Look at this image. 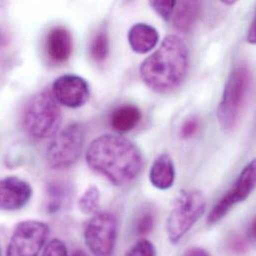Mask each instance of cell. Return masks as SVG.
Segmentation results:
<instances>
[{"label":"cell","instance_id":"23","mask_svg":"<svg viewBox=\"0 0 256 256\" xmlns=\"http://www.w3.org/2000/svg\"><path fill=\"white\" fill-rule=\"evenodd\" d=\"M41 256H68L65 244L61 240H51L44 248Z\"/></svg>","mask_w":256,"mask_h":256},{"label":"cell","instance_id":"19","mask_svg":"<svg viewBox=\"0 0 256 256\" xmlns=\"http://www.w3.org/2000/svg\"><path fill=\"white\" fill-rule=\"evenodd\" d=\"M109 52L110 44L108 33L106 30H101L94 36L91 41L90 56L95 62L102 63L109 56Z\"/></svg>","mask_w":256,"mask_h":256},{"label":"cell","instance_id":"1","mask_svg":"<svg viewBox=\"0 0 256 256\" xmlns=\"http://www.w3.org/2000/svg\"><path fill=\"white\" fill-rule=\"evenodd\" d=\"M86 162L91 170L116 186L134 182L144 164L142 154L132 140L110 134L100 136L90 144Z\"/></svg>","mask_w":256,"mask_h":256},{"label":"cell","instance_id":"30","mask_svg":"<svg viewBox=\"0 0 256 256\" xmlns=\"http://www.w3.org/2000/svg\"><path fill=\"white\" fill-rule=\"evenodd\" d=\"M222 3L228 4V5H232V4H234V3H236V1H232V2H230H230H228V1H222Z\"/></svg>","mask_w":256,"mask_h":256},{"label":"cell","instance_id":"14","mask_svg":"<svg viewBox=\"0 0 256 256\" xmlns=\"http://www.w3.org/2000/svg\"><path fill=\"white\" fill-rule=\"evenodd\" d=\"M130 48L138 54H146L152 50L158 42V33L152 25L136 23L128 30Z\"/></svg>","mask_w":256,"mask_h":256},{"label":"cell","instance_id":"2","mask_svg":"<svg viewBox=\"0 0 256 256\" xmlns=\"http://www.w3.org/2000/svg\"><path fill=\"white\" fill-rule=\"evenodd\" d=\"M188 65L190 52L186 44L180 37L168 35L160 48L142 63L140 76L152 91L166 94L182 84Z\"/></svg>","mask_w":256,"mask_h":256},{"label":"cell","instance_id":"9","mask_svg":"<svg viewBox=\"0 0 256 256\" xmlns=\"http://www.w3.org/2000/svg\"><path fill=\"white\" fill-rule=\"evenodd\" d=\"M256 160L244 166L234 186L218 200L210 210L208 222L216 224L220 222L232 208L244 202L256 188Z\"/></svg>","mask_w":256,"mask_h":256},{"label":"cell","instance_id":"27","mask_svg":"<svg viewBox=\"0 0 256 256\" xmlns=\"http://www.w3.org/2000/svg\"><path fill=\"white\" fill-rule=\"evenodd\" d=\"M248 41L250 43V44H256V18H254L252 24H250V30H248Z\"/></svg>","mask_w":256,"mask_h":256},{"label":"cell","instance_id":"17","mask_svg":"<svg viewBox=\"0 0 256 256\" xmlns=\"http://www.w3.org/2000/svg\"><path fill=\"white\" fill-rule=\"evenodd\" d=\"M156 212L152 206L142 204L138 210L134 220V234L140 236H144L150 234L156 224Z\"/></svg>","mask_w":256,"mask_h":256},{"label":"cell","instance_id":"10","mask_svg":"<svg viewBox=\"0 0 256 256\" xmlns=\"http://www.w3.org/2000/svg\"><path fill=\"white\" fill-rule=\"evenodd\" d=\"M52 93L59 104L68 108H80L89 100L90 89L87 81L77 75L67 74L57 78Z\"/></svg>","mask_w":256,"mask_h":256},{"label":"cell","instance_id":"12","mask_svg":"<svg viewBox=\"0 0 256 256\" xmlns=\"http://www.w3.org/2000/svg\"><path fill=\"white\" fill-rule=\"evenodd\" d=\"M45 49L47 56L52 62H66L73 50V39L70 31L62 26L51 29L47 35Z\"/></svg>","mask_w":256,"mask_h":256},{"label":"cell","instance_id":"16","mask_svg":"<svg viewBox=\"0 0 256 256\" xmlns=\"http://www.w3.org/2000/svg\"><path fill=\"white\" fill-rule=\"evenodd\" d=\"M142 120L140 110L132 104H124L117 107L111 114V127L118 132H128L136 128Z\"/></svg>","mask_w":256,"mask_h":256},{"label":"cell","instance_id":"3","mask_svg":"<svg viewBox=\"0 0 256 256\" xmlns=\"http://www.w3.org/2000/svg\"><path fill=\"white\" fill-rule=\"evenodd\" d=\"M252 84V73L246 64H238L230 72L222 101L218 108V120L222 128L232 132L238 126L246 106Z\"/></svg>","mask_w":256,"mask_h":256},{"label":"cell","instance_id":"18","mask_svg":"<svg viewBox=\"0 0 256 256\" xmlns=\"http://www.w3.org/2000/svg\"><path fill=\"white\" fill-rule=\"evenodd\" d=\"M47 204L46 208L49 212L60 210L68 196V190L62 182H53L47 186Z\"/></svg>","mask_w":256,"mask_h":256},{"label":"cell","instance_id":"11","mask_svg":"<svg viewBox=\"0 0 256 256\" xmlns=\"http://www.w3.org/2000/svg\"><path fill=\"white\" fill-rule=\"evenodd\" d=\"M33 190L29 182L16 176L0 180V210L14 212L24 208L30 200Z\"/></svg>","mask_w":256,"mask_h":256},{"label":"cell","instance_id":"20","mask_svg":"<svg viewBox=\"0 0 256 256\" xmlns=\"http://www.w3.org/2000/svg\"><path fill=\"white\" fill-rule=\"evenodd\" d=\"M101 194L97 186H89L79 200L80 210L87 216H94L100 210Z\"/></svg>","mask_w":256,"mask_h":256},{"label":"cell","instance_id":"4","mask_svg":"<svg viewBox=\"0 0 256 256\" xmlns=\"http://www.w3.org/2000/svg\"><path fill=\"white\" fill-rule=\"evenodd\" d=\"M206 210V198L198 188L182 190L172 204L166 224L168 242L178 244Z\"/></svg>","mask_w":256,"mask_h":256},{"label":"cell","instance_id":"8","mask_svg":"<svg viewBox=\"0 0 256 256\" xmlns=\"http://www.w3.org/2000/svg\"><path fill=\"white\" fill-rule=\"evenodd\" d=\"M49 226L39 220L19 222L10 238L6 256H38L49 236Z\"/></svg>","mask_w":256,"mask_h":256},{"label":"cell","instance_id":"7","mask_svg":"<svg viewBox=\"0 0 256 256\" xmlns=\"http://www.w3.org/2000/svg\"><path fill=\"white\" fill-rule=\"evenodd\" d=\"M117 236L118 220L112 212H98L85 226V242L94 256H113Z\"/></svg>","mask_w":256,"mask_h":256},{"label":"cell","instance_id":"28","mask_svg":"<svg viewBox=\"0 0 256 256\" xmlns=\"http://www.w3.org/2000/svg\"><path fill=\"white\" fill-rule=\"evenodd\" d=\"M248 238L250 242L254 244L256 242V218H254L250 224V228L248 230Z\"/></svg>","mask_w":256,"mask_h":256},{"label":"cell","instance_id":"21","mask_svg":"<svg viewBox=\"0 0 256 256\" xmlns=\"http://www.w3.org/2000/svg\"><path fill=\"white\" fill-rule=\"evenodd\" d=\"M124 256H156L154 246L146 238L136 242Z\"/></svg>","mask_w":256,"mask_h":256},{"label":"cell","instance_id":"13","mask_svg":"<svg viewBox=\"0 0 256 256\" xmlns=\"http://www.w3.org/2000/svg\"><path fill=\"white\" fill-rule=\"evenodd\" d=\"M148 178L158 190H166L172 186L176 178V168L168 154L164 152L156 156L150 168Z\"/></svg>","mask_w":256,"mask_h":256},{"label":"cell","instance_id":"24","mask_svg":"<svg viewBox=\"0 0 256 256\" xmlns=\"http://www.w3.org/2000/svg\"><path fill=\"white\" fill-rule=\"evenodd\" d=\"M200 128V119L196 116H190L188 118L180 130V134L182 138H192Z\"/></svg>","mask_w":256,"mask_h":256},{"label":"cell","instance_id":"15","mask_svg":"<svg viewBox=\"0 0 256 256\" xmlns=\"http://www.w3.org/2000/svg\"><path fill=\"white\" fill-rule=\"evenodd\" d=\"M202 3L200 1H180L174 10V26L176 30L188 33L190 31L202 11Z\"/></svg>","mask_w":256,"mask_h":256},{"label":"cell","instance_id":"5","mask_svg":"<svg viewBox=\"0 0 256 256\" xmlns=\"http://www.w3.org/2000/svg\"><path fill=\"white\" fill-rule=\"evenodd\" d=\"M61 108L51 90H43L28 102L23 116L25 130L35 138L53 136L61 125Z\"/></svg>","mask_w":256,"mask_h":256},{"label":"cell","instance_id":"29","mask_svg":"<svg viewBox=\"0 0 256 256\" xmlns=\"http://www.w3.org/2000/svg\"><path fill=\"white\" fill-rule=\"evenodd\" d=\"M70 256H89V254L82 250H75Z\"/></svg>","mask_w":256,"mask_h":256},{"label":"cell","instance_id":"6","mask_svg":"<svg viewBox=\"0 0 256 256\" xmlns=\"http://www.w3.org/2000/svg\"><path fill=\"white\" fill-rule=\"evenodd\" d=\"M86 140L85 128L73 123L63 128L47 148V162L53 168H66L80 158Z\"/></svg>","mask_w":256,"mask_h":256},{"label":"cell","instance_id":"25","mask_svg":"<svg viewBox=\"0 0 256 256\" xmlns=\"http://www.w3.org/2000/svg\"><path fill=\"white\" fill-rule=\"evenodd\" d=\"M248 242L246 238H244L242 236L234 234L228 240V248L232 254L240 256L248 252Z\"/></svg>","mask_w":256,"mask_h":256},{"label":"cell","instance_id":"26","mask_svg":"<svg viewBox=\"0 0 256 256\" xmlns=\"http://www.w3.org/2000/svg\"><path fill=\"white\" fill-rule=\"evenodd\" d=\"M182 256H212L210 254L204 250V248L200 246H192L186 250Z\"/></svg>","mask_w":256,"mask_h":256},{"label":"cell","instance_id":"22","mask_svg":"<svg viewBox=\"0 0 256 256\" xmlns=\"http://www.w3.org/2000/svg\"><path fill=\"white\" fill-rule=\"evenodd\" d=\"M150 7L160 15L164 20L168 21L174 14L176 1H150Z\"/></svg>","mask_w":256,"mask_h":256}]
</instances>
